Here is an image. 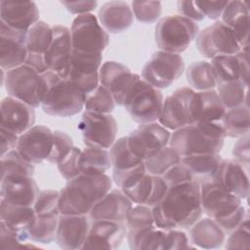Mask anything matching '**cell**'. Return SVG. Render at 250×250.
Instances as JSON below:
<instances>
[{"label": "cell", "instance_id": "6da1fadb", "mask_svg": "<svg viewBox=\"0 0 250 250\" xmlns=\"http://www.w3.org/2000/svg\"><path fill=\"white\" fill-rule=\"evenodd\" d=\"M151 210L157 229H189L203 214L200 184L192 181L169 187L164 198Z\"/></svg>", "mask_w": 250, "mask_h": 250}, {"label": "cell", "instance_id": "7a4b0ae2", "mask_svg": "<svg viewBox=\"0 0 250 250\" xmlns=\"http://www.w3.org/2000/svg\"><path fill=\"white\" fill-rule=\"evenodd\" d=\"M112 181L104 174H79L60 189V215H88L94 204L111 189Z\"/></svg>", "mask_w": 250, "mask_h": 250}, {"label": "cell", "instance_id": "3957f363", "mask_svg": "<svg viewBox=\"0 0 250 250\" xmlns=\"http://www.w3.org/2000/svg\"><path fill=\"white\" fill-rule=\"evenodd\" d=\"M161 91L139 76L130 86L123 100V106L139 124L156 122L163 105Z\"/></svg>", "mask_w": 250, "mask_h": 250}, {"label": "cell", "instance_id": "277c9868", "mask_svg": "<svg viewBox=\"0 0 250 250\" xmlns=\"http://www.w3.org/2000/svg\"><path fill=\"white\" fill-rule=\"evenodd\" d=\"M198 24L181 15L161 19L155 26V42L161 51L181 54L196 38Z\"/></svg>", "mask_w": 250, "mask_h": 250}, {"label": "cell", "instance_id": "5b68a950", "mask_svg": "<svg viewBox=\"0 0 250 250\" xmlns=\"http://www.w3.org/2000/svg\"><path fill=\"white\" fill-rule=\"evenodd\" d=\"M85 96L73 83L60 77L49 88L40 106L49 115L69 117L84 108Z\"/></svg>", "mask_w": 250, "mask_h": 250}, {"label": "cell", "instance_id": "8992f818", "mask_svg": "<svg viewBox=\"0 0 250 250\" xmlns=\"http://www.w3.org/2000/svg\"><path fill=\"white\" fill-rule=\"evenodd\" d=\"M195 39L200 54L210 60L218 56L236 55L245 49L233 31L222 21H215L199 31Z\"/></svg>", "mask_w": 250, "mask_h": 250}, {"label": "cell", "instance_id": "52a82bcc", "mask_svg": "<svg viewBox=\"0 0 250 250\" xmlns=\"http://www.w3.org/2000/svg\"><path fill=\"white\" fill-rule=\"evenodd\" d=\"M2 70V85L8 96L18 99L32 107L41 105L40 74L26 64L10 70Z\"/></svg>", "mask_w": 250, "mask_h": 250}, {"label": "cell", "instance_id": "ba28073f", "mask_svg": "<svg viewBox=\"0 0 250 250\" xmlns=\"http://www.w3.org/2000/svg\"><path fill=\"white\" fill-rule=\"evenodd\" d=\"M184 71L185 62L181 55L159 50L146 62L141 77L160 90L171 86Z\"/></svg>", "mask_w": 250, "mask_h": 250}, {"label": "cell", "instance_id": "9c48e42d", "mask_svg": "<svg viewBox=\"0 0 250 250\" xmlns=\"http://www.w3.org/2000/svg\"><path fill=\"white\" fill-rule=\"evenodd\" d=\"M70 36L73 51L86 53H103L109 41L108 33L92 13L79 15L73 20Z\"/></svg>", "mask_w": 250, "mask_h": 250}, {"label": "cell", "instance_id": "30bf717a", "mask_svg": "<svg viewBox=\"0 0 250 250\" xmlns=\"http://www.w3.org/2000/svg\"><path fill=\"white\" fill-rule=\"evenodd\" d=\"M78 130L86 146L107 149L116 141L117 122L111 114L84 111Z\"/></svg>", "mask_w": 250, "mask_h": 250}, {"label": "cell", "instance_id": "8fae6325", "mask_svg": "<svg viewBox=\"0 0 250 250\" xmlns=\"http://www.w3.org/2000/svg\"><path fill=\"white\" fill-rule=\"evenodd\" d=\"M169 146L184 157L202 153H220L224 140L213 139L204 134L195 124H190L173 131Z\"/></svg>", "mask_w": 250, "mask_h": 250}, {"label": "cell", "instance_id": "7c38bea8", "mask_svg": "<svg viewBox=\"0 0 250 250\" xmlns=\"http://www.w3.org/2000/svg\"><path fill=\"white\" fill-rule=\"evenodd\" d=\"M171 133L157 122L140 124L127 136L132 153L145 161L169 146Z\"/></svg>", "mask_w": 250, "mask_h": 250}, {"label": "cell", "instance_id": "4fadbf2b", "mask_svg": "<svg viewBox=\"0 0 250 250\" xmlns=\"http://www.w3.org/2000/svg\"><path fill=\"white\" fill-rule=\"evenodd\" d=\"M102 61V53L73 51L64 79L73 83L87 95L100 85L99 72Z\"/></svg>", "mask_w": 250, "mask_h": 250}, {"label": "cell", "instance_id": "5bb4252c", "mask_svg": "<svg viewBox=\"0 0 250 250\" xmlns=\"http://www.w3.org/2000/svg\"><path fill=\"white\" fill-rule=\"evenodd\" d=\"M200 202L203 213L214 220L231 214L242 205V199L212 180L200 184Z\"/></svg>", "mask_w": 250, "mask_h": 250}, {"label": "cell", "instance_id": "9a60e30c", "mask_svg": "<svg viewBox=\"0 0 250 250\" xmlns=\"http://www.w3.org/2000/svg\"><path fill=\"white\" fill-rule=\"evenodd\" d=\"M193 91L190 87H182L167 97L163 102L158 123L172 131L192 124L189 102Z\"/></svg>", "mask_w": 250, "mask_h": 250}, {"label": "cell", "instance_id": "2e32d148", "mask_svg": "<svg viewBox=\"0 0 250 250\" xmlns=\"http://www.w3.org/2000/svg\"><path fill=\"white\" fill-rule=\"evenodd\" d=\"M53 143V131L44 125H34L19 136L17 150L31 164L47 160Z\"/></svg>", "mask_w": 250, "mask_h": 250}, {"label": "cell", "instance_id": "e0dca14e", "mask_svg": "<svg viewBox=\"0 0 250 250\" xmlns=\"http://www.w3.org/2000/svg\"><path fill=\"white\" fill-rule=\"evenodd\" d=\"M52 27L53 39L44 54V59L49 70L64 78L73 53L70 29L60 24Z\"/></svg>", "mask_w": 250, "mask_h": 250}, {"label": "cell", "instance_id": "ac0fdd59", "mask_svg": "<svg viewBox=\"0 0 250 250\" xmlns=\"http://www.w3.org/2000/svg\"><path fill=\"white\" fill-rule=\"evenodd\" d=\"M126 233L125 224L105 220L91 221L82 249H116L121 245Z\"/></svg>", "mask_w": 250, "mask_h": 250}, {"label": "cell", "instance_id": "d6986e66", "mask_svg": "<svg viewBox=\"0 0 250 250\" xmlns=\"http://www.w3.org/2000/svg\"><path fill=\"white\" fill-rule=\"evenodd\" d=\"M26 32L15 30L0 22V65L10 70L24 64L27 58Z\"/></svg>", "mask_w": 250, "mask_h": 250}, {"label": "cell", "instance_id": "ffe728a7", "mask_svg": "<svg viewBox=\"0 0 250 250\" xmlns=\"http://www.w3.org/2000/svg\"><path fill=\"white\" fill-rule=\"evenodd\" d=\"M139 76L125 64L113 61L104 62L99 72L100 84L111 93L118 105L123 104L126 92Z\"/></svg>", "mask_w": 250, "mask_h": 250}, {"label": "cell", "instance_id": "44dd1931", "mask_svg": "<svg viewBox=\"0 0 250 250\" xmlns=\"http://www.w3.org/2000/svg\"><path fill=\"white\" fill-rule=\"evenodd\" d=\"M40 191L31 176H11L1 180L0 201L11 205L33 207Z\"/></svg>", "mask_w": 250, "mask_h": 250}, {"label": "cell", "instance_id": "7402d4cb", "mask_svg": "<svg viewBox=\"0 0 250 250\" xmlns=\"http://www.w3.org/2000/svg\"><path fill=\"white\" fill-rule=\"evenodd\" d=\"M1 128L20 136L34 126L35 111L31 105L7 96L1 101Z\"/></svg>", "mask_w": 250, "mask_h": 250}, {"label": "cell", "instance_id": "603a6c76", "mask_svg": "<svg viewBox=\"0 0 250 250\" xmlns=\"http://www.w3.org/2000/svg\"><path fill=\"white\" fill-rule=\"evenodd\" d=\"M90 226L88 215H60L55 240L65 250L82 249Z\"/></svg>", "mask_w": 250, "mask_h": 250}, {"label": "cell", "instance_id": "cb8c5ba5", "mask_svg": "<svg viewBox=\"0 0 250 250\" xmlns=\"http://www.w3.org/2000/svg\"><path fill=\"white\" fill-rule=\"evenodd\" d=\"M211 65L217 80V85L230 81H240L248 86L249 59L248 48L236 55L218 56L211 60Z\"/></svg>", "mask_w": 250, "mask_h": 250}, {"label": "cell", "instance_id": "d4e9b609", "mask_svg": "<svg viewBox=\"0 0 250 250\" xmlns=\"http://www.w3.org/2000/svg\"><path fill=\"white\" fill-rule=\"evenodd\" d=\"M132 206V201L120 188L110 189L94 204L88 216L91 221L105 220L125 224Z\"/></svg>", "mask_w": 250, "mask_h": 250}, {"label": "cell", "instance_id": "484cf974", "mask_svg": "<svg viewBox=\"0 0 250 250\" xmlns=\"http://www.w3.org/2000/svg\"><path fill=\"white\" fill-rule=\"evenodd\" d=\"M212 181L240 199L249 195V177L246 165L235 159H223Z\"/></svg>", "mask_w": 250, "mask_h": 250}, {"label": "cell", "instance_id": "4316f807", "mask_svg": "<svg viewBox=\"0 0 250 250\" xmlns=\"http://www.w3.org/2000/svg\"><path fill=\"white\" fill-rule=\"evenodd\" d=\"M39 21V10L35 2H0V22L22 32Z\"/></svg>", "mask_w": 250, "mask_h": 250}, {"label": "cell", "instance_id": "83f0119b", "mask_svg": "<svg viewBox=\"0 0 250 250\" xmlns=\"http://www.w3.org/2000/svg\"><path fill=\"white\" fill-rule=\"evenodd\" d=\"M226 110L217 91H193L189 102V113L192 124L222 121Z\"/></svg>", "mask_w": 250, "mask_h": 250}, {"label": "cell", "instance_id": "f1b7e54d", "mask_svg": "<svg viewBox=\"0 0 250 250\" xmlns=\"http://www.w3.org/2000/svg\"><path fill=\"white\" fill-rule=\"evenodd\" d=\"M98 20L107 33H121L128 29L134 21L132 8L124 1H110L102 6Z\"/></svg>", "mask_w": 250, "mask_h": 250}, {"label": "cell", "instance_id": "f546056e", "mask_svg": "<svg viewBox=\"0 0 250 250\" xmlns=\"http://www.w3.org/2000/svg\"><path fill=\"white\" fill-rule=\"evenodd\" d=\"M190 242L195 248L217 249L223 246L227 234L212 218H203L196 221L189 228Z\"/></svg>", "mask_w": 250, "mask_h": 250}, {"label": "cell", "instance_id": "4dcf8cb0", "mask_svg": "<svg viewBox=\"0 0 250 250\" xmlns=\"http://www.w3.org/2000/svg\"><path fill=\"white\" fill-rule=\"evenodd\" d=\"M222 21L237 37L243 48L249 46V9L245 1H229L223 14Z\"/></svg>", "mask_w": 250, "mask_h": 250}, {"label": "cell", "instance_id": "1f68e13d", "mask_svg": "<svg viewBox=\"0 0 250 250\" xmlns=\"http://www.w3.org/2000/svg\"><path fill=\"white\" fill-rule=\"evenodd\" d=\"M36 218L31 206L11 205L0 201V226L18 232H27Z\"/></svg>", "mask_w": 250, "mask_h": 250}, {"label": "cell", "instance_id": "d6a6232c", "mask_svg": "<svg viewBox=\"0 0 250 250\" xmlns=\"http://www.w3.org/2000/svg\"><path fill=\"white\" fill-rule=\"evenodd\" d=\"M222 160L220 153H202L181 157V162L191 173L194 181L199 184L213 179Z\"/></svg>", "mask_w": 250, "mask_h": 250}, {"label": "cell", "instance_id": "836d02e7", "mask_svg": "<svg viewBox=\"0 0 250 250\" xmlns=\"http://www.w3.org/2000/svg\"><path fill=\"white\" fill-rule=\"evenodd\" d=\"M111 167L109 151L104 148L85 146L79 156V168L83 174H104Z\"/></svg>", "mask_w": 250, "mask_h": 250}, {"label": "cell", "instance_id": "e575fe53", "mask_svg": "<svg viewBox=\"0 0 250 250\" xmlns=\"http://www.w3.org/2000/svg\"><path fill=\"white\" fill-rule=\"evenodd\" d=\"M186 77L190 88L196 92L214 90L217 80L210 62L197 61L189 64L186 70Z\"/></svg>", "mask_w": 250, "mask_h": 250}, {"label": "cell", "instance_id": "d590c367", "mask_svg": "<svg viewBox=\"0 0 250 250\" xmlns=\"http://www.w3.org/2000/svg\"><path fill=\"white\" fill-rule=\"evenodd\" d=\"M59 218V214L36 215L34 222L27 229L29 239L39 244L53 242L56 239Z\"/></svg>", "mask_w": 250, "mask_h": 250}, {"label": "cell", "instance_id": "8d00e7d4", "mask_svg": "<svg viewBox=\"0 0 250 250\" xmlns=\"http://www.w3.org/2000/svg\"><path fill=\"white\" fill-rule=\"evenodd\" d=\"M223 124L226 137L240 138L248 135L250 130L248 105L227 109L223 116Z\"/></svg>", "mask_w": 250, "mask_h": 250}, {"label": "cell", "instance_id": "74e56055", "mask_svg": "<svg viewBox=\"0 0 250 250\" xmlns=\"http://www.w3.org/2000/svg\"><path fill=\"white\" fill-rule=\"evenodd\" d=\"M53 39V27L39 21L32 25L25 35V46L28 53L44 55Z\"/></svg>", "mask_w": 250, "mask_h": 250}, {"label": "cell", "instance_id": "f35d334b", "mask_svg": "<svg viewBox=\"0 0 250 250\" xmlns=\"http://www.w3.org/2000/svg\"><path fill=\"white\" fill-rule=\"evenodd\" d=\"M1 180L11 176H33L34 165L28 162L18 150L13 149L1 155Z\"/></svg>", "mask_w": 250, "mask_h": 250}, {"label": "cell", "instance_id": "ab89813d", "mask_svg": "<svg viewBox=\"0 0 250 250\" xmlns=\"http://www.w3.org/2000/svg\"><path fill=\"white\" fill-rule=\"evenodd\" d=\"M217 93L226 109L247 104L248 86L240 81H230L217 85Z\"/></svg>", "mask_w": 250, "mask_h": 250}, {"label": "cell", "instance_id": "60d3db41", "mask_svg": "<svg viewBox=\"0 0 250 250\" xmlns=\"http://www.w3.org/2000/svg\"><path fill=\"white\" fill-rule=\"evenodd\" d=\"M181 161V156L170 146L163 147L157 153L144 161L148 174L163 176L171 167Z\"/></svg>", "mask_w": 250, "mask_h": 250}, {"label": "cell", "instance_id": "b9f144b4", "mask_svg": "<svg viewBox=\"0 0 250 250\" xmlns=\"http://www.w3.org/2000/svg\"><path fill=\"white\" fill-rule=\"evenodd\" d=\"M115 101L111 93L101 84L85 96V111L110 114L115 107Z\"/></svg>", "mask_w": 250, "mask_h": 250}, {"label": "cell", "instance_id": "7bdbcfd3", "mask_svg": "<svg viewBox=\"0 0 250 250\" xmlns=\"http://www.w3.org/2000/svg\"><path fill=\"white\" fill-rule=\"evenodd\" d=\"M109 155L113 169H126L144 162L142 159L134 155L130 150L127 136L119 138L114 142V144L110 146Z\"/></svg>", "mask_w": 250, "mask_h": 250}, {"label": "cell", "instance_id": "ee69618b", "mask_svg": "<svg viewBox=\"0 0 250 250\" xmlns=\"http://www.w3.org/2000/svg\"><path fill=\"white\" fill-rule=\"evenodd\" d=\"M131 7L134 17L144 23L155 22L162 13V4L159 1H133Z\"/></svg>", "mask_w": 250, "mask_h": 250}, {"label": "cell", "instance_id": "f6af8a7d", "mask_svg": "<svg viewBox=\"0 0 250 250\" xmlns=\"http://www.w3.org/2000/svg\"><path fill=\"white\" fill-rule=\"evenodd\" d=\"M73 147L72 139L68 134L60 130L53 131L52 148L47 161L53 164H58L71 151Z\"/></svg>", "mask_w": 250, "mask_h": 250}, {"label": "cell", "instance_id": "bcb514c9", "mask_svg": "<svg viewBox=\"0 0 250 250\" xmlns=\"http://www.w3.org/2000/svg\"><path fill=\"white\" fill-rule=\"evenodd\" d=\"M147 173L145 163L142 162L136 166L126 169H113L112 179L121 190L127 189L136 184L141 178Z\"/></svg>", "mask_w": 250, "mask_h": 250}, {"label": "cell", "instance_id": "7dc6e473", "mask_svg": "<svg viewBox=\"0 0 250 250\" xmlns=\"http://www.w3.org/2000/svg\"><path fill=\"white\" fill-rule=\"evenodd\" d=\"M125 226L127 230L154 226L151 207L145 204H137L136 206H132L128 213Z\"/></svg>", "mask_w": 250, "mask_h": 250}, {"label": "cell", "instance_id": "c3c4849f", "mask_svg": "<svg viewBox=\"0 0 250 250\" xmlns=\"http://www.w3.org/2000/svg\"><path fill=\"white\" fill-rule=\"evenodd\" d=\"M59 199H60V190H56V189L41 190L33 205V209L36 215H50V214L60 215Z\"/></svg>", "mask_w": 250, "mask_h": 250}, {"label": "cell", "instance_id": "681fc988", "mask_svg": "<svg viewBox=\"0 0 250 250\" xmlns=\"http://www.w3.org/2000/svg\"><path fill=\"white\" fill-rule=\"evenodd\" d=\"M152 188V175L146 173L136 184L122 190L125 195L136 204H146Z\"/></svg>", "mask_w": 250, "mask_h": 250}, {"label": "cell", "instance_id": "f907efd6", "mask_svg": "<svg viewBox=\"0 0 250 250\" xmlns=\"http://www.w3.org/2000/svg\"><path fill=\"white\" fill-rule=\"evenodd\" d=\"M224 244L226 249H248L250 247V229L248 217L238 228L228 234Z\"/></svg>", "mask_w": 250, "mask_h": 250}, {"label": "cell", "instance_id": "816d5d0a", "mask_svg": "<svg viewBox=\"0 0 250 250\" xmlns=\"http://www.w3.org/2000/svg\"><path fill=\"white\" fill-rule=\"evenodd\" d=\"M80 152L81 148L74 146L71 149V151L61 162L57 164L60 174L66 181H69L78 176L79 174H81L79 168Z\"/></svg>", "mask_w": 250, "mask_h": 250}, {"label": "cell", "instance_id": "f5cc1de1", "mask_svg": "<svg viewBox=\"0 0 250 250\" xmlns=\"http://www.w3.org/2000/svg\"><path fill=\"white\" fill-rule=\"evenodd\" d=\"M195 248L188 235L180 229H172L165 230L163 250H180Z\"/></svg>", "mask_w": 250, "mask_h": 250}, {"label": "cell", "instance_id": "db71d44e", "mask_svg": "<svg viewBox=\"0 0 250 250\" xmlns=\"http://www.w3.org/2000/svg\"><path fill=\"white\" fill-rule=\"evenodd\" d=\"M167 183L168 187L181 185L188 182L194 181L191 173L188 169L180 161L173 167H171L163 176H161Z\"/></svg>", "mask_w": 250, "mask_h": 250}, {"label": "cell", "instance_id": "11a10c76", "mask_svg": "<svg viewBox=\"0 0 250 250\" xmlns=\"http://www.w3.org/2000/svg\"><path fill=\"white\" fill-rule=\"evenodd\" d=\"M247 217L248 215L245 207L243 205H240L231 214L220 219H216L215 221L218 223V225L222 228V229L228 235L229 233L233 231L236 228H238Z\"/></svg>", "mask_w": 250, "mask_h": 250}, {"label": "cell", "instance_id": "9f6ffc18", "mask_svg": "<svg viewBox=\"0 0 250 250\" xmlns=\"http://www.w3.org/2000/svg\"><path fill=\"white\" fill-rule=\"evenodd\" d=\"M168 185L161 176H152V188L150 195L146 205L153 207L158 204L166 195L168 191Z\"/></svg>", "mask_w": 250, "mask_h": 250}, {"label": "cell", "instance_id": "6f0895ef", "mask_svg": "<svg viewBox=\"0 0 250 250\" xmlns=\"http://www.w3.org/2000/svg\"><path fill=\"white\" fill-rule=\"evenodd\" d=\"M197 7L202 12L204 17L211 20L219 19L229 1H195Z\"/></svg>", "mask_w": 250, "mask_h": 250}, {"label": "cell", "instance_id": "680465c9", "mask_svg": "<svg viewBox=\"0 0 250 250\" xmlns=\"http://www.w3.org/2000/svg\"><path fill=\"white\" fill-rule=\"evenodd\" d=\"M177 7L181 16L194 22L200 21L205 18L202 12L197 7L195 1H178Z\"/></svg>", "mask_w": 250, "mask_h": 250}, {"label": "cell", "instance_id": "91938a15", "mask_svg": "<svg viewBox=\"0 0 250 250\" xmlns=\"http://www.w3.org/2000/svg\"><path fill=\"white\" fill-rule=\"evenodd\" d=\"M232 155L236 161L248 166L250 157L249 135H245L243 137L238 138V141L233 146Z\"/></svg>", "mask_w": 250, "mask_h": 250}, {"label": "cell", "instance_id": "94428289", "mask_svg": "<svg viewBox=\"0 0 250 250\" xmlns=\"http://www.w3.org/2000/svg\"><path fill=\"white\" fill-rule=\"evenodd\" d=\"M61 3L68 12L77 16L90 14L98 6L97 1H62Z\"/></svg>", "mask_w": 250, "mask_h": 250}, {"label": "cell", "instance_id": "6125c7cd", "mask_svg": "<svg viewBox=\"0 0 250 250\" xmlns=\"http://www.w3.org/2000/svg\"><path fill=\"white\" fill-rule=\"evenodd\" d=\"M19 142V136L6 129L1 128V155L10 150L16 149Z\"/></svg>", "mask_w": 250, "mask_h": 250}, {"label": "cell", "instance_id": "be15d7a7", "mask_svg": "<svg viewBox=\"0 0 250 250\" xmlns=\"http://www.w3.org/2000/svg\"><path fill=\"white\" fill-rule=\"evenodd\" d=\"M24 64L30 66L35 71H37L39 74H42L49 70L47 67V64L45 62L44 55H41V54L28 53Z\"/></svg>", "mask_w": 250, "mask_h": 250}]
</instances>
